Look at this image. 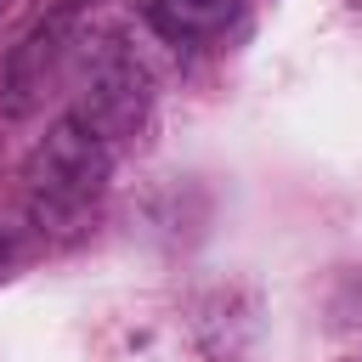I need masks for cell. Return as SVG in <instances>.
Segmentation results:
<instances>
[{"label":"cell","mask_w":362,"mask_h":362,"mask_svg":"<svg viewBox=\"0 0 362 362\" xmlns=\"http://www.w3.org/2000/svg\"><path fill=\"white\" fill-rule=\"evenodd\" d=\"M6 255H11V226L0 221V260H6Z\"/></svg>","instance_id":"5"},{"label":"cell","mask_w":362,"mask_h":362,"mask_svg":"<svg viewBox=\"0 0 362 362\" xmlns=\"http://www.w3.org/2000/svg\"><path fill=\"white\" fill-rule=\"evenodd\" d=\"M6 6H11V0H0V11H6Z\"/></svg>","instance_id":"6"},{"label":"cell","mask_w":362,"mask_h":362,"mask_svg":"<svg viewBox=\"0 0 362 362\" xmlns=\"http://www.w3.org/2000/svg\"><path fill=\"white\" fill-rule=\"evenodd\" d=\"M68 23H74V6H62L57 17H45V23L11 51V90H17V107H23L28 85H40V79L51 74V62H57V51H62V40H68Z\"/></svg>","instance_id":"4"},{"label":"cell","mask_w":362,"mask_h":362,"mask_svg":"<svg viewBox=\"0 0 362 362\" xmlns=\"http://www.w3.org/2000/svg\"><path fill=\"white\" fill-rule=\"evenodd\" d=\"M113 175V147L96 141L74 113L45 130V141L28 153V187L40 215H79Z\"/></svg>","instance_id":"2"},{"label":"cell","mask_w":362,"mask_h":362,"mask_svg":"<svg viewBox=\"0 0 362 362\" xmlns=\"http://www.w3.org/2000/svg\"><path fill=\"white\" fill-rule=\"evenodd\" d=\"M147 23L175 45L215 40L232 23V0H147Z\"/></svg>","instance_id":"3"},{"label":"cell","mask_w":362,"mask_h":362,"mask_svg":"<svg viewBox=\"0 0 362 362\" xmlns=\"http://www.w3.org/2000/svg\"><path fill=\"white\" fill-rule=\"evenodd\" d=\"M85 45H90V40H85ZM147 107H153V74H147L113 34H102V40L85 51L74 119H79L96 141L119 147V141H130V136L147 124Z\"/></svg>","instance_id":"1"}]
</instances>
